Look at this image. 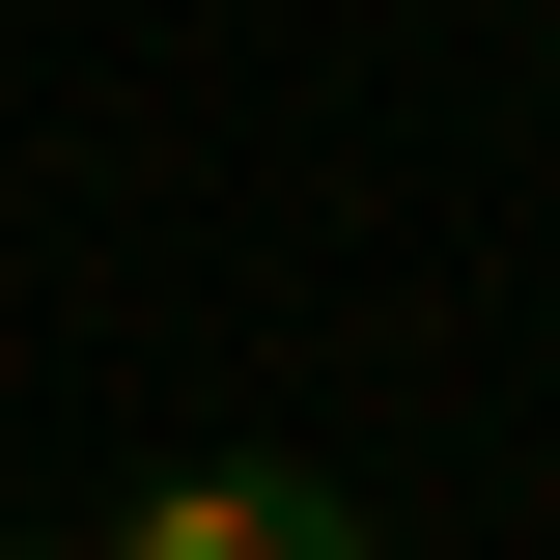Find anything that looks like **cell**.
<instances>
[{"instance_id": "6da1fadb", "label": "cell", "mask_w": 560, "mask_h": 560, "mask_svg": "<svg viewBox=\"0 0 560 560\" xmlns=\"http://www.w3.org/2000/svg\"><path fill=\"white\" fill-rule=\"evenodd\" d=\"M57 560H364V504H337V477H253V448H224V477H140L113 533H57Z\"/></svg>"}]
</instances>
